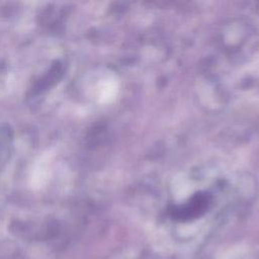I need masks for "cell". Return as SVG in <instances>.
Returning <instances> with one entry per match:
<instances>
[]
</instances>
